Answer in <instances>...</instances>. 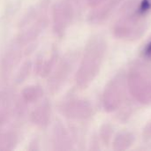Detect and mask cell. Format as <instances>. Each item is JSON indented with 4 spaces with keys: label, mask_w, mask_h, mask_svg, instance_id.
<instances>
[{
    "label": "cell",
    "mask_w": 151,
    "mask_h": 151,
    "mask_svg": "<svg viewBox=\"0 0 151 151\" xmlns=\"http://www.w3.org/2000/svg\"><path fill=\"white\" fill-rule=\"evenodd\" d=\"M150 14L151 0H127L115 22V36L129 41L139 39L148 28Z\"/></svg>",
    "instance_id": "cell-1"
},
{
    "label": "cell",
    "mask_w": 151,
    "mask_h": 151,
    "mask_svg": "<svg viewBox=\"0 0 151 151\" xmlns=\"http://www.w3.org/2000/svg\"><path fill=\"white\" fill-rule=\"evenodd\" d=\"M106 50L107 43L104 37L97 35L89 40L76 74V83L80 88H87L95 80L102 67Z\"/></svg>",
    "instance_id": "cell-2"
},
{
    "label": "cell",
    "mask_w": 151,
    "mask_h": 151,
    "mask_svg": "<svg viewBox=\"0 0 151 151\" xmlns=\"http://www.w3.org/2000/svg\"><path fill=\"white\" fill-rule=\"evenodd\" d=\"M127 88L134 98L141 104H151V64L139 62L127 76Z\"/></svg>",
    "instance_id": "cell-3"
},
{
    "label": "cell",
    "mask_w": 151,
    "mask_h": 151,
    "mask_svg": "<svg viewBox=\"0 0 151 151\" xmlns=\"http://www.w3.org/2000/svg\"><path fill=\"white\" fill-rule=\"evenodd\" d=\"M127 88V80L123 73H119L108 82L103 94V104L106 111H115L121 106L126 96Z\"/></svg>",
    "instance_id": "cell-4"
},
{
    "label": "cell",
    "mask_w": 151,
    "mask_h": 151,
    "mask_svg": "<svg viewBox=\"0 0 151 151\" xmlns=\"http://www.w3.org/2000/svg\"><path fill=\"white\" fill-rule=\"evenodd\" d=\"M63 113L73 119H86L92 114V107L88 101L74 99L63 106Z\"/></svg>",
    "instance_id": "cell-5"
},
{
    "label": "cell",
    "mask_w": 151,
    "mask_h": 151,
    "mask_svg": "<svg viewBox=\"0 0 151 151\" xmlns=\"http://www.w3.org/2000/svg\"><path fill=\"white\" fill-rule=\"evenodd\" d=\"M70 58H63L58 67H56L54 73L49 81V88L52 92L58 91L69 76V73L72 69V62H70Z\"/></svg>",
    "instance_id": "cell-6"
},
{
    "label": "cell",
    "mask_w": 151,
    "mask_h": 151,
    "mask_svg": "<svg viewBox=\"0 0 151 151\" xmlns=\"http://www.w3.org/2000/svg\"><path fill=\"white\" fill-rule=\"evenodd\" d=\"M122 0H107L101 5L94 8V12L90 14L89 19L91 22L97 23L104 20L115 10Z\"/></svg>",
    "instance_id": "cell-7"
},
{
    "label": "cell",
    "mask_w": 151,
    "mask_h": 151,
    "mask_svg": "<svg viewBox=\"0 0 151 151\" xmlns=\"http://www.w3.org/2000/svg\"><path fill=\"white\" fill-rule=\"evenodd\" d=\"M32 121L34 124L45 127L50 119V105L48 101L43 102L40 106H38L32 113Z\"/></svg>",
    "instance_id": "cell-8"
},
{
    "label": "cell",
    "mask_w": 151,
    "mask_h": 151,
    "mask_svg": "<svg viewBox=\"0 0 151 151\" xmlns=\"http://www.w3.org/2000/svg\"><path fill=\"white\" fill-rule=\"evenodd\" d=\"M134 142V137L130 133H121L118 134L113 142V150L122 151L127 150L133 145Z\"/></svg>",
    "instance_id": "cell-9"
},
{
    "label": "cell",
    "mask_w": 151,
    "mask_h": 151,
    "mask_svg": "<svg viewBox=\"0 0 151 151\" xmlns=\"http://www.w3.org/2000/svg\"><path fill=\"white\" fill-rule=\"evenodd\" d=\"M42 93L43 91L40 87L30 86V87H27L23 90L22 96L27 102H35L42 96Z\"/></svg>",
    "instance_id": "cell-10"
},
{
    "label": "cell",
    "mask_w": 151,
    "mask_h": 151,
    "mask_svg": "<svg viewBox=\"0 0 151 151\" xmlns=\"http://www.w3.org/2000/svg\"><path fill=\"white\" fill-rule=\"evenodd\" d=\"M142 54L144 58H146L147 60H151V41H150L144 47Z\"/></svg>",
    "instance_id": "cell-11"
},
{
    "label": "cell",
    "mask_w": 151,
    "mask_h": 151,
    "mask_svg": "<svg viewBox=\"0 0 151 151\" xmlns=\"http://www.w3.org/2000/svg\"><path fill=\"white\" fill-rule=\"evenodd\" d=\"M143 137L146 140H151V121L149 122L143 130Z\"/></svg>",
    "instance_id": "cell-12"
},
{
    "label": "cell",
    "mask_w": 151,
    "mask_h": 151,
    "mask_svg": "<svg viewBox=\"0 0 151 151\" xmlns=\"http://www.w3.org/2000/svg\"><path fill=\"white\" fill-rule=\"evenodd\" d=\"M111 135V128L109 127H107V126L104 127L103 129H102V136H103L102 138L104 140H106V139L109 140Z\"/></svg>",
    "instance_id": "cell-13"
},
{
    "label": "cell",
    "mask_w": 151,
    "mask_h": 151,
    "mask_svg": "<svg viewBox=\"0 0 151 151\" xmlns=\"http://www.w3.org/2000/svg\"><path fill=\"white\" fill-rule=\"evenodd\" d=\"M87 1H88V4L91 8H96L101 5L102 4H104V2H106L107 0H87Z\"/></svg>",
    "instance_id": "cell-14"
}]
</instances>
